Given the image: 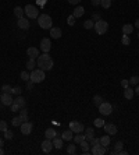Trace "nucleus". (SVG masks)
<instances>
[{
	"label": "nucleus",
	"instance_id": "nucleus-1",
	"mask_svg": "<svg viewBox=\"0 0 139 155\" xmlns=\"http://www.w3.org/2000/svg\"><path fill=\"white\" fill-rule=\"evenodd\" d=\"M36 64L40 70H43V71H49V70L53 69L54 62H53V59L49 56V53H43V55H39V56H38Z\"/></svg>",
	"mask_w": 139,
	"mask_h": 155
},
{
	"label": "nucleus",
	"instance_id": "nucleus-2",
	"mask_svg": "<svg viewBox=\"0 0 139 155\" xmlns=\"http://www.w3.org/2000/svg\"><path fill=\"white\" fill-rule=\"evenodd\" d=\"M38 24H39V27L43 28V29H50V28L53 27V20H52V17L48 16V14H39V17H38Z\"/></svg>",
	"mask_w": 139,
	"mask_h": 155
},
{
	"label": "nucleus",
	"instance_id": "nucleus-3",
	"mask_svg": "<svg viewBox=\"0 0 139 155\" xmlns=\"http://www.w3.org/2000/svg\"><path fill=\"white\" fill-rule=\"evenodd\" d=\"M93 28H95L96 34H99V35H103V34H106L107 29H109V22L100 18V20H97V21L95 22Z\"/></svg>",
	"mask_w": 139,
	"mask_h": 155
},
{
	"label": "nucleus",
	"instance_id": "nucleus-4",
	"mask_svg": "<svg viewBox=\"0 0 139 155\" xmlns=\"http://www.w3.org/2000/svg\"><path fill=\"white\" fill-rule=\"evenodd\" d=\"M43 80H45V71L43 70H40V69L32 70V73H31V81H32L33 84H39Z\"/></svg>",
	"mask_w": 139,
	"mask_h": 155
},
{
	"label": "nucleus",
	"instance_id": "nucleus-5",
	"mask_svg": "<svg viewBox=\"0 0 139 155\" xmlns=\"http://www.w3.org/2000/svg\"><path fill=\"white\" fill-rule=\"evenodd\" d=\"M24 11H25L28 18H38L39 17V10H38L36 6H33V4H27Z\"/></svg>",
	"mask_w": 139,
	"mask_h": 155
},
{
	"label": "nucleus",
	"instance_id": "nucleus-6",
	"mask_svg": "<svg viewBox=\"0 0 139 155\" xmlns=\"http://www.w3.org/2000/svg\"><path fill=\"white\" fill-rule=\"evenodd\" d=\"M99 112L102 113L103 116H109V115H111L113 105L111 103H109V102H102V103L99 105Z\"/></svg>",
	"mask_w": 139,
	"mask_h": 155
},
{
	"label": "nucleus",
	"instance_id": "nucleus-7",
	"mask_svg": "<svg viewBox=\"0 0 139 155\" xmlns=\"http://www.w3.org/2000/svg\"><path fill=\"white\" fill-rule=\"evenodd\" d=\"M70 130H72V133H82L85 130V126L79 122H77V120H72L70 123Z\"/></svg>",
	"mask_w": 139,
	"mask_h": 155
},
{
	"label": "nucleus",
	"instance_id": "nucleus-8",
	"mask_svg": "<svg viewBox=\"0 0 139 155\" xmlns=\"http://www.w3.org/2000/svg\"><path fill=\"white\" fill-rule=\"evenodd\" d=\"M32 123H29V122H24V123H21V126H20V130H21V133L24 134V136H29V134L32 133Z\"/></svg>",
	"mask_w": 139,
	"mask_h": 155
},
{
	"label": "nucleus",
	"instance_id": "nucleus-9",
	"mask_svg": "<svg viewBox=\"0 0 139 155\" xmlns=\"http://www.w3.org/2000/svg\"><path fill=\"white\" fill-rule=\"evenodd\" d=\"M0 101H1V103L6 105V106H11V103L14 102V99H13V94H6V92H3L1 96H0Z\"/></svg>",
	"mask_w": 139,
	"mask_h": 155
},
{
	"label": "nucleus",
	"instance_id": "nucleus-10",
	"mask_svg": "<svg viewBox=\"0 0 139 155\" xmlns=\"http://www.w3.org/2000/svg\"><path fill=\"white\" fill-rule=\"evenodd\" d=\"M50 49H52V42H50V39L43 38L42 41H40V50H43L45 53H49Z\"/></svg>",
	"mask_w": 139,
	"mask_h": 155
},
{
	"label": "nucleus",
	"instance_id": "nucleus-11",
	"mask_svg": "<svg viewBox=\"0 0 139 155\" xmlns=\"http://www.w3.org/2000/svg\"><path fill=\"white\" fill-rule=\"evenodd\" d=\"M104 127V131H106L109 136H116L117 134V126L114 123H107L103 126Z\"/></svg>",
	"mask_w": 139,
	"mask_h": 155
},
{
	"label": "nucleus",
	"instance_id": "nucleus-12",
	"mask_svg": "<svg viewBox=\"0 0 139 155\" xmlns=\"http://www.w3.org/2000/svg\"><path fill=\"white\" fill-rule=\"evenodd\" d=\"M17 25H18V28H21V29H25V31H27L28 28H29V25H31V22H29V20H27L25 17H22V18H18Z\"/></svg>",
	"mask_w": 139,
	"mask_h": 155
},
{
	"label": "nucleus",
	"instance_id": "nucleus-13",
	"mask_svg": "<svg viewBox=\"0 0 139 155\" xmlns=\"http://www.w3.org/2000/svg\"><path fill=\"white\" fill-rule=\"evenodd\" d=\"M91 152L93 155H103V154H106V147H103L102 144L95 145V147H92Z\"/></svg>",
	"mask_w": 139,
	"mask_h": 155
},
{
	"label": "nucleus",
	"instance_id": "nucleus-14",
	"mask_svg": "<svg viewBox=\"0 0 139 155\" xmlns=\"http://www.w3.org/2000/svg\"><path fill=\"white\" fill-rule=\"evenodd\" d=\"M52 148H53V141H52V140H49V138H46L42 143V151H43V152H50Z\"/></svg>",
	"mask_w": 139,
	"mask_h": 155
},
{
	"label": "nucleus",
	"instance_id": "nucleus-15",
	"mask_svg": "<svg viewBox=\"0 0 139 155\" xmlns=\"http://www.w3.org/2000/svg\"><path fill=\"white\" fill-rule=\"evenodd\" d=\"M27 55L29 59H38V56H39V49L38 48H28L27 49Z\"/></svg>",
	"mask_w": 139,
	"mask_h": 155
},
{
	"label": "nucleus",
	"instance_id": "nucleus-16",
	"mask_svg": "<svg viewBox=\"0 0 139 155\" xmlns=\"http://www.w3.org/2000/svg\"><path fill=\"white\" fill-rule=\"evenodd\" d=\"M50 37L54 38V39H59L61 37V29L57 27H52L50 28Z\"/></svg>",
	"mask_w": 139,
	"mask_h": 155
},
{
	"label": "nucleus",
	"instance_id": "nucleus-17",
	"mask_svg": "<svg viewBox=\"0 0 139 155\" xmlns=\"http://www.w3.org/2000/svg\"><path fill=\"white\" fill-rule=\"evenodd\" d=\"M85 14V9L82 7V6H78V7H75L74 13H72V16L75 17V18H79V17H82Z\"/></svg>",
	"mask_w": 139,
	"mask_h": 155
},
{
	"label": "nucleus",
	"instance_id": "nucleus-18",
	"mask_svg": "<svg viewBox=\"0 0 139 155\" xmlns=\"http://www.w3.org/2000/svg\"><path fill=\"white\" fill-rule=\"evenodd\" d=\"M123 148H124V143L123 141H117V143L114 144V150L111 151V154L113 155H118L120 154V151L123 150Z\"/></svg>",
	"mask_w": 139,
	"mask_h": 155
},
{
	"label": "nucleus",
	"instance_id": "nucleus-19",
	"mask_svg": "<svg viewBox=\"0 0 139 155\" xmlns=\"http://www.w3.org/2000/svg\"><path fill=\"white\" fill-rule=\"evenodd\" d=\"M45 137L49 140H53L54 137H57V131H56L54 128H48V130L45 131Z\"/></svg>",
	"mask_w": 139,
	"mask_h": 155
},
{
	"label": "nucleus",
	"instance_id": "nucleus-20",
	"mask_svg": "<svg viewBox=\"0 0 139 155\" xmlns=\"http://www.w3.org/2000/svg\"><path fill=\"white\" fill-rule=\"evenodd\" d=\"M135 95V91L134 88H129V87H127V88H124V96L127 98V99H132Z\"/></svg>",
	"mask_w": 139,
	"mask_h": 155
},
{
	"label": "nucleus",
	"instance_id": "nucleus-21",
	"mask_svg": "<svg viewBox=\"0 0 139 155\" xmlns=\"http://www.w3.org/2000/svg\"><path fill=\"white\" fill-rule=\"evenodd\" d=\"M85 131H86V134H85V140H86V141H89V143H91V141H92V138L95 137V131H93V128H92V127L85 128Z\"/></svg>",
	"mask_w": 139,
	"mask_h": 155
},
{
	"label": "nucleus",
	"instance_id": "nucleus-22",
	"mask_svg": "<svg viewBox=\"0 0 139 155\" xmlns=\"http://www.w3.org/2000/svg\"><path fill=\"white\" fill-rule=\"evenodd\" d=\"M61 138L64 140V141H71V140H74V136H72V130H65L64 133L61 134Z\"/></svg>",
	"mask_w": 139,
	"mask_h": 155
},
{
	"label": "nucleus",
	"instance_id": "nucleus-23",
	"mask_svg": "<svg viewBox=\"0 0 139 155\" xmlns=\"http://www.w3.org/2000/svg\"><path fill=\"white\" fill-rule=\"evenodd\" d=\"M52 141H53V147H56L57 150H60V148L63 147V141H64V140H63V138H59V137H54Z\"/></svg>",
	"mask_w": 139,
	"mask_h": 155
},
{
	"label": "nucleus",
	"instance_id": "nucleus-24",
	"mask_svg": "<svg viewBox=\"0 0 139 155\" xmlns=\"http://www.w3.org/2000/svg\"><path fill=\"white\" fill-rule=\"evenodd\" d=\"M132 31H134V25H131V24H125L123 27V34H125V35L132 34Z\"/></svg>",
	"mask_w": 139,
	"mask_h": 155
},
{
	"label": "nucleus",
	"instance_id": "nucleus-25",
	"mask_svg": "<svg viewBox=\"0 0 139 155\" xmlns=\"http://www.w3.org/2000/svg\"><path fill=\"white\" fill-rule=\"evenodd\" d=\"M20 119H21V122H28V112L25 108H21V112H20Z\"/></svg>",
	"mask_w": 139,
	"mask_h": 155
},
{
	"label": "nucleus",
	"instance_id": "nucleus-26",
	"mask_svg": "<svg viewBox=\"0 0 139 155\" xmlns=\"http://www.w3.org/2000/svg\"><path fill=\"white\" fill-rule=\"evenodd\" d=\"M14 102H16L20 108H25V99H24L21 95H18L17 98H14Z\"/></svg>",
	"mask_w": 139,
	"mask_h": 155
},
{
	"label": "nucleus",
	"instance_id": "nucleus-27",
	"mask_svg": "<svg viewBox=\"0 0 139 155\" xmlns=\"http://www.w3.org/2000/svg\"><path fill=\"white\" fill-rule=\"evenodd\" d=\"M24 14H25L24 9H21V7H16V9H14V16H16L17 18H22Z\"/></svg>",
	"mask_w": 139,
	"mask_h": 155
},
{
	"label": "nucleus",
	"instance_id": "nucleus-28",
	"mask_svg": "<svg viewBox=\"0 0 139 155\" xmlns=\"http://www.w3.org/2000/svg\"><path fill=\"white\" fill-rule=\"evenodd\" d=\"M100 144L103 145V147H107V145L110 144V136L107 134V136H102L100 137Z\"/></svg>",
	"mask_w": 139,
	"mask_h": 155
},
{
	"label": "nucleus",
	"instance_id": "nucleus-29",
	"mask_svg": "<svg viewBox=\"0 0 139 155\" xmlns=\"http://www.w3.org/2000/svg\"><path fill=\"white\" fill-rule=\"evenodd\" d=\"M84 140H85V136H84L82 133H77V134L74 136V141L77 143V144H81Z\"/></svg>",
	"mask_w": 139,
	"mask_h": 155
},
{
	"label": "nucleus",
	"instance_id": "nucleus-30",
	"mask_svg": "<svg viewBox=\"0 0 139 155\" xmlns=\"http://www.w3.org/2000/svg\"><path fill=\"white\" fill-rule=\"evenodd\" d=\"M35 67H36V62H35V59H29L27 62V69L28 70H35Z\"/></svg>",
	"mask_w": 139,
	"mask_h": 155
},
{
	"label": "nucleus",
	"instance_id": "nucleus-31",
	"mask_svg": "<svg viewBox=\"0 0 139 155\" xmlns=\"http://www.w3.org/2000/svg\"><path fill=\"white\" fill-rule=\"evenodd\" d=\"M21 119H20V116H17V118H13V120H11V124L14 126V127H20L21 126Z\"/></svg>",
	"mask_w": 139,
	"mask_h": 155
},
{
	"label": "nucleus",
	"instance_id": "nucleus-32",
	"mask_svg": "<svg viewBox=\"0 0 139 155\" xmlns=\"http://www.w3.org/2000/svg\"><path fill=\"white\" fill-rule=\"evenodd\" d=\"M121 43H123V45H125V46L131 45V39H129L128 35H125V34H124L123 38H121Z\"/></svg>",
	"mask_w": 139,
	"mask_h": 155
},
{
	"label": "nucleus",
	"instance_id": "nucleus-33",
	"mask_svg": "<svg viewBox=\"0 0 139 155\" xmlns=\"http://www.w3.org/2000/svg\"><path fill=\"white\" fill-rule=\"evenodd\" d=\"M93 25H95V21H93V20H86V21L84 22V27H85L86 29H91V28H93Z\"/></svg>",
	"mask_w": 139,
	"mask_h": 155
},
{
	"label": "nucleus",
	"instance_id": "nucleus-34",
	"mask_svg": "<svg viewBox=\"0 0 139 155\" xmlns=\"http://www.w3.org/2000/svg\"><path fill=\"white\" fill-rule=\"evenodd\" d=\"M102 102H103V98L100 95H95V96H93V103H95L96 106H99Z\"/></svg>",
	"mask_w": 139,
	"mask_h": 155
},
{
	"label": "nucleus",
	"instance_id": "nucleus-35",
	"mask_svg": "<svg viewBox=\"0 0 139 155\" xmlns=\"http://www.w3.org/2000/svg\"><path fill=\"white\" fill-rule=\"evenodd\" d=\"M104 123H106V122H104L103 119H95V122H93V124H95L96 127H103Z\"/></svg>",
	"mask_w": 139,
	"mask_h": 155
},
{
	"label": "nucleus",
	"instance_id": "nucleus-36",
	"mask_svg": "<svg viewBox=\"0 0 139 155\" xmlns=\"http://www.w3.org/2000/svg\"><path fill=\"white\" fill-rule=\"evenodd\" d=\"M67 152H68V154H75V152H77V147H75L74 144H70L68 147H67Z\"/></svg>",
	"mask_w": 139,
	"mask_h": 155
},
{
	"label": "nucleus",
	"instance_id": "nucleus-37",
	"mask_svg": "<svg viewBox=\"0 0 139 155\" xmlns=\"http://www.w3.org/2000/svg\"><path fill=\"white\" fill-rule=\"evenodd\" d=\"M89 141H86V140H84V141H82V143H81V148H82V150L84 151H89Z\"/></svg>",
	"mask_w": 139,
	"mask_h": 155
},
{
	"label": "nucleus",
	"instance_id": "nucleus-38",
	"mask_svg": "<svg viewBox=\"0 0 139 155\" xmlns=\"http://www.w3.org/2000/svg\"><path fill=\"white\" fill-rule=\"evenodd\" d=\"M100 6H102L103 9H109V7L111 6V0H102V1H100Z\"/></svg>",
	"mask_w": 139,
	"mask_h": 155
},
{
	"label": "nucleus",
	"instance_id": "nucleus-39",
	"mask_svg": "<svg viewBox=\"0 0 139 155\" xmlns=\"http://www.w3.org/2000/svg\"><path fill=\"white\" fill-rule=\"evenodd\" d=\"M13 137H14V133H13L11 130H9V128H7V130H6V131H4V138H7V140H11V138H13Z\"/></svg>",
	"mask_w": 139,
	"mask_h": 155
},
{
	"label": "nucleus",
	"instance_id": "nucleus-40",
	"mask_svg": "<svg viewBox=\"0 0 139 155\" xmlns=\"http://www.w3.org/2000/svg\"><path fill=\"white\" fill-rule=\"evenodd\" d=\"M138 83H139V77H138V75L131 77V80H129V84H131V85H138Z\"/></svg>",
	"mask_w": 139,
	"mask_h": 155
},
{
	"label": "nucleus",
	"instance_id": "nucleus-41",
	"mask_svg": "<svg viewBox=\"0 0 139 155\" xmlns=\"http://www.w3.org/2000/svg\"><path fill=\"white\" fill-rule=\"evenodd\" d=\"M21 92H22V88L21 87H14L13 90H11V94H16V95H21Z\"/></svg>",
	"mask_w": 139,
	"mask_h": 155
},
{
	"label": "nucleus",
	"instance_id": "nucleus-42",
	"mask_svg": "<svg viewBox=\"0 0 139 155\" xmlns=\"http://www.w3.org/2000/svg\"><path fill=\"white\" fill-rule=\"evenodd\" d=\"M21 80L29 81V80H31V74H28L27 71H22V73H21Z\"/></svg>",
	"mask_w": 139,
	"mask_h": 155
},
{
	"label": "nucleus",
	"instance_id": "nucleus-43",
	"mask_svg": "<svg viewBox=\"0 0 139 155\" xmlns=\"http://www.w3.org/2000/svg\"><path fill=\"white\" fill-rule=\"evenodd\" d=\"M7 123H6V120H0V131H3L4 133L6 130H7Z\"/></svg>",
	"mask_w": 139,
	"mask_h": 155
},
{
	"label": "nucleus",
	"instance_id": "nucleus-44",
	"mask_svg": "<svg viewBox=\"0 0 139 155\" xmlns=\"http://www.w3.org/2000/svg\"><path fill=\"white\" fill-rule=\"evenodd\" d=\"M67 24H68V25H71V27L75 24V17L72 16V14H71V16H68V18H67Z\"/></svg>",
	"mask_w": 139,
	"mask_h": 155
},
{
	"label": "nucleus",
	"instance_id": "nucleus-45",
	"mask_svg": "<svg viewBox=\"0 0 139 155\" xmlns=\"http://www.w3.org/2000/svg\"><path fill=\"white\" fill-rule=\"evenodd\" d=\"M89 144H91L92 147H95V145H99V144H100V138H96V137H93Z\"/></svg>",
	"mask_w": 139,
	"mask_h": 155
},
{
	"label": "nucleus",
	"instance_id": "nucleus-46",
	"mask_svg": "<svg viewBox=\"0 0 139 155\" xmlns=\"http://www.w3.org/2000/svg\"><path fill=\"white\" fill-rule=\"evenodd\" d=\"M11 90H13V88H11L10 85H3L1 87V91L6 92V94H11Z\"/></svg>",
	"mask_w": 139,
	"mask_h": 155
},
{
	"label": "nucleus",
	"instance_id": "nucleus-47",
	"mask_svg": "<svg viewBox=\"0 0 139 155\" xmlns=\"http://www.w3.org/2000/svg\"><path fill=\"white\" fill-rule=\"evenodd\" d=\"M20 109H21V108L18 106L16 102H13V103H11V111H13V112H17V111H20Z\"/></svg>",
	"mask_w": 139,
	"mask_h": 155
},
{
	"label": "nucleus",
	"instance_id": "nucleus-48",
	"mask_svg": "<svg viewBox=\"0 0 139 155\" xmlns=\"http://www.w3.org/2000/svg\"><path fill=\"white\" fill-rule=\"evenodd\" d=\"M121 85H123L124 88H127V87H129V81L128 80H123L121 81Z\"/></svg>",
	"mask_w": 139,
	"mask_h": 155
},
{
	"label": "nucleus",
	"instance_id": "nucleus-49",
	"mask_svg": "<svg viewBox=\"0 0 139 155\" xmlns=\"http://www.w3.org/2000/svg\"><path fill=\"white\" fill-rule=\"evenodd\" d=\"M92 20H93V21H97V20H100V14H93V16H92Z\"/></svg>",
	"mask_w": 139,
	"mask_h": 155
},
{
	"label": "nucleus",
	"instance_id": "nucleus-50",
	"mask_svg": "<svg viewBox=\"0 0 139 155\" xmlns=\"http://www.w3.org/2000/svg\"><path fill=\"white\" fill-rule=\"evenodd\" d=\"M79 1H81V0H68V3H70V4H78Z\"/></svg>",
	"mask_w": 139,
	"mask_h": 155
},
{
	"label": "nucleus",
	"instance_id": "nucleus-51",
	"mask_svg": "<svg viewBox=\"0 0 139 155\" xmlns=\"http://www.w3.org/2000/svg\"><path fill=\"white\" fill-rule=\"evenodd\" d=\"M100 1H102V0H92V4H93V6H99V4H100Z\"/></svg>",
	"mask_w": 139,
	"mask_h": 155
},
{
	"label": "nucleus",
	"instance_id": "nucleus-52",
	"mask_svg": "<svg viewBox=\"0 0 139 155\" xmlns=\"http://www.w3.org/2000/svg\"><path fill=\"white\" fill-rule=\"evenodd\" d=\"M32 87H33V83L31 80H29V83H28V85H27V88L28 90H32Z\"/></svg>",
	"mask_w": 139,
	"mask_h": 155
},
{
	"label": "nucleus",
	"instance_id": "nucleus-53",
	"mask_svg": "<svg viewBox=\"0 0 139 155\" xmlns=\"http://www.w3.org/2000/svg\"><path fill=\"white\" fill-rule=\"evenodd\" d=\"M38 3H39V6H43L45 4V0H38Z\"/></svg>",
	"mask_w": 139,
	"mask_h": 155
},
{
	"label": "nucleus",
	"instance_id": "nucleus-54",
	"mask_svg": "<svg viewBox=\"0 0 139 155\" xmlns=\"http://www.w3.org/2000/svg\"><path fill=\"white\" fill-rule=\"evenodd\" d=\"M134 91H135V92H136V95H138V96H139V85H136V90H134Z\"/></svg>",
	"mask_w": 139,
	"mask_h": 155
},
{
	"label": "nucleus",
	"instance_id": "nucleus-55",
	"mask_svg": "<svg viewBox=\"0 0 139 155\" xmlns=\"http://www.w3.org/2000/svg\"><path fill=\"white\" fill-rule=\"evenodd\" d=\"M135 27H136V28H139V18L136 20V21H135Z\"/></svg>",
	"mask_w": 139,
	"mask_h": 155
},
{
	"label": "nucleus",
	"instance_id": "nucleus-56",
	"mask_svg": "<svg viewBox=\"0 0 139 155\" xmlns=\"http://www.w3.org/2000/svg\"><path fill=\"white\" fill-rule=\"evenodd\" d=\"M4 154V150H3V147H0V155Z\"/></svg>",
	"mask_w": 139,
	"mask_h": 155
},
{
	"label": "nucleus",
	"instance_id": "nucleus-57",
	"mask_svg": "<svg viewBox=\"0 0 139 155\" xmlns=\"http://www.w3.org/2000/svg\"><path fill=\"white\" fill-rule=\"evenodd\" d=\"M0 147H3V140L0 138Z\"/></svg>",
	"mask_w": 139,
	"mask_h": 155
},
{
	"label": "nucleus",
	"instance_id": "nucleus-58",
	"mask_svg": "<svg viewBox=\"0 0 139 155\" xmlns=\"http://www.w3.org/2000/svg\"><path fill=\"white\" fill-rule=\"evenodd\" d=\"M138 38H139V32H138Z\"/></svg>",
	"mask_w": 139,
	"mask_h": 155
},
{
	"label": "nucleus",
	"instance_id": "nucleus-59",
	"mask_svg": "<svg viewBox=\"0 0 139 155\" xmlns=\"http://www.w3.org/2000/svg\"><path fill=\"white\" fill-rule=\"evenodd\" d=\"M138 3H139V0H138Z\"/></svg>",
	"mask_w": 139,
	"mask_h": 155
}]
</instances>
